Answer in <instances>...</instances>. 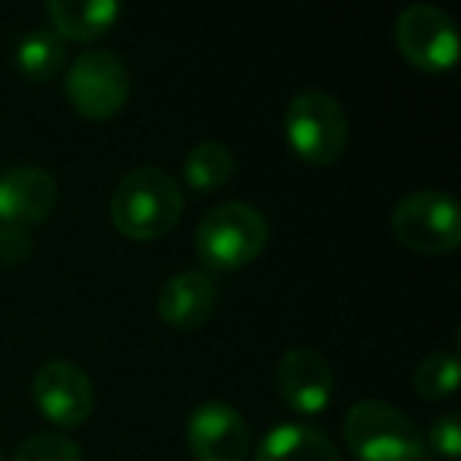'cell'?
I'll use <instances>...</instances> for the list:
<instances>
[{
    "instance_id": "obj_1",
    "label": "cell",
    "mask_w": 461,
    "mask_h": 461,
    "mask_svg": "<svg viewBox=\"0 0 461 461\" xmlns=\"http://www.w3.org/2000/svg\"><path fill=\"white\" fill-rule=\"evenodd\" d=\"M184 193L161 167H136L123 174L111 196V221L130 240H158L177 228Z\"/></svg>"
},
{
    "instance_id": "obj_2",
    "label": "cell",
    "mask_w": 461,
    "mask_h": 461,
    "mask_svg": "<svg viewBox=\"0 0 461 461\" xmlns=\"http://www.w3.org/2000/svg\"><path fill=\"white\" fill-rule=\"evenodd\" d=\"M269 240V221L257 205L230 199L209 212L196 228V253L209 269L230 272L250 266Z\"/></svg>"
},
{
    "instance_id": "obj_3",
    "label": "cell",
    "mask_w": 461,
    "mask_h": 461,
    "mask_svg": "<svg viewBox=\"0 0 461 461\" xmlns=\"http://www.w3.org/2000/svg\"><path fill=\"white\" fill-rule=\"evenodd\" d=\"M345 442L357 461H423L427 439L404 411L364 398L345 417Z\"/></svg>"
},
{
    "instance_id": "obj_4",
    "label": "cell",
    "mask_w": 461,
    "mask_h": 461,
    "mask_svg": "<svg viewBox=\"0 0 461 461\" xmlns=\"http://www.w3.org/2000/svg\"><path fill=\"white\" fill-rule=\"evenodd\" d=\"M285 140L301 161L316 167L335 165L351 140V123L329 92L307 89L285 108Z\"/></svg>"
},
{
    "instance_id": "obj_5",
    "label": "cell",
    "mask_w": 461,
    "mask_h": 461,
    "mask_svg": "<svg viewBox=\"0 0 461 461\" xmlns=\"http://www.w3.org/2000/svg\"><path fill=\"white\" fill-rule=\"evenodd\" d=\"M392 230L402 247L423 257H442L461 244V209L452 193L414 190L392 209Z\"/></svg>"
},
{
    "instance_id": "obj_6",
    "label": "cell",
    "mask_w": 461,
    "mask_h": 461,
    "mask_svg": "<svg viewBox=\"0 0 461 461\" xmlns=\"http://www.w3.org/2000/svg\"><path fill=\"white\" fill-rule=\"evenodd\" d=\"M67 102L89 121H108L130 98V70L114 51H83L64 79Z\"/></svg>"
},
{
    "instance_id": "obj_7",
    "label": "cell",
    "mask_w": 461,
    "mask_h": 461,
    "mask_svg": "<svg viewBox=\"0 0 461 461\" xmlns=\"http://www.w3.org/2000/svg\"><path fill=\"white\" fill-rule=\"evenodd\" d=\"M398 51L423 73H446L458 60V32L452 16L433 4H411L395 20Z\"/></svg>"
},
{
    "instance_id": "obj_8",
    "label": "cell",
    "mask_w": 461,
    "mask_h": 461,
    "mask_svg": "<svg viewBox=\"0 0 461 461\" xmlns=\"http://www.w3.org/2000/svg\"><path fill=\"white\" fill-rule=\"evenodd\" d=\"M32 402L54 427H83L95 408V392L83 366L70 360H48L32 376Z\"/></svg>"
},
{
    "instance_id": "obj_9",
    "label": "cell",
    "mask_w": 461,
    "mask_h": 461,
    "mask_svg": "<svg viewBox=\"0 0 461 461\" xmlns=\"http://www.w3.org/2000/svg\"><path fill=\"white\" fill-rule=\"evenodd\" d=\"M186 446L196 461H247L250 427L234 404L209 398L186 420Z\"/></svg>"
},
{
    "instance_id": "obj_10",
    "label": "cell",
    "mask_w": 461,
    "mask_h": 461,
    "mask_svg": "<svg viewBox=\"0 0 461 461\" xmlns=\"http://www.w3.org/2000/svg\"><path fill=\"white\" fill-rule=\"evenodd\" d=\"M278 395L297 414H320L332 402L335 373L316 348L294 345L278 360Z\"/></svg>"
},
{
    "instance_id": "obj_11",
    "label": "cell",
    "mask_w": 461,
    "mask_h": 461,
    "mask_svg": "<svg viewBox=\"0 0 461 461\" xmlns=\"http://www.w3.org/2000/svg\"><path fill=\"white\" fill-rule=\"evenodd\" d=\"M58 205V180L35 165H16L0 174V228H29Z\"/></svg>"
},
{
    "instance_id": "obj_12",
    "label": "cell",
    "mask_w": 461,
    "mask_h": 461,
    "mask_svg": "<svg viewBox=\"0 0 461 461\" xmlns=\"http://www.w3.org/2000/svg\"><path fill=\"white\" fill-rule=\"evenodd\" d=\"M218 307V285L209 272H177L158 291V316L171 329H199Z\"/></svg>"
},
{
    "instance_id": "obj_13",
    "label": "cell",
    "mask_w": 461,
    "mask_h": 461,
    "mask_svg": "<svg viewBox=\"0 0 461 461\" xmlns=\"http://www.w3.org/2000/svg\"><path fill=\"white\" fill-rule=\"evenodd\" d=\"M45 14L51 20V32L70 41H95L121 20L114 0H51Z\"/></svg>"
},
{
    "instance_id": "obj_14",
    "label": "cell",
    "mask_w": 461,
    "mask_h": 461,
    "mask_svg": "<svg viewBox=\"0 0 461 461\" xmlns=\"http://www.w3.org/2000/svg\"><path fill=\"white\" fill-rule=\"evenodd\" d=\"M257 461H341L329 436L303 423H278L263 436Z\"/></svg>"
},
{
    "instance_id": "obj_15",
    "label": "cell",
    "mask_w": 461,
    "mask_h": 461,
    "mask_svg": "<svg viewBox=\"0 0 461 461\" xmlns=\"http://www.w3.org/2000/svg\"><path fill=\"white\" fill-rule=\"evenodd\" d=\"M238 161H234V152L230 146L218 140H205V142H196V146L186 152L184 158V180L193 186V190H218L230 180Z\"/></svg>"
},
{
    "instance_id": "obj_16",
    "label": "cell",
    "mask_w": 461,
    "mask_h": 461,
    "mask_svg": "<svg viewBox=\"0 0 461 461\" xmlns=\"http://www.w3.org/2000/svg\"><path fill=\"white\" fill-rule=\"evenodd\" d=\"M64 58V39H58L51 29H35L16 48V70L26 79H32V83H48V79L60 73Z\"/></svg>"
},
{
    "instance_id": "obj_17",
    "label": "cell",
    "mask_w": 461,
    "mask_h": 461,
    "mask_svg": "<svg viewBox=\"0 0 461 461\" xmlns=\"http://www.w3.org/2000/svg\"><path fill=\"white\" fill-rule=\"evenodd\" d=\"M414 383L417 395L423 398H448L455 389H458V357L455 351H433L414 366Z\"/></svg>"
},
{
    "instance_id": "obj_18",
    "label": "cell",
    "mask_w": 461,
    "mask_h": 461,
    "mask_svg": "<svg viewBox=\"0 0 461 461\" xmlns=\"http://www.w3.org/2000/svg\"><path fill=\"white\" fill-rule=\"evenodd\" d=\"M14 461H83V448L64 433H35L16 448Z\"/></svg>"
},
{
    "instance_id": "obj_19",
    "label": "cell",
    "mask_w": 461,
    "mask_h": 461,
    "mask_svg": "<svg viewBox=\"0 0 461 461\" xmlns=\"http://www.w3.org/2000/svg\"><path fill=\"white\" fill-rule=\"evenodd\" d=\"M429 446L442 455V458L455 461L461 452V420H458V411H446L433 420L429 427Z\"/></svg>"
},
{
    "instance_id": "obj_20",
    "label": "cell",
    "mask_w": 461,
    "mask_h": 461,
    "mask_svg": "<svg viewBox=\"0 0 461 461\" xmlns=\"http://www.w3.org/2000/svg\"><path fill=\"white\" fill-rule=\"evenodd\" d=\"M32 238L26 228H0V263H20L26 259Z\"/></svg>"
},
{
    "instance_id": "obj_21",
    "label": "cell",
    "mask_w": 461,
    "mask_h": 461,
    "mask_svg": "<svg viewBox=\"0 0 461 461\" xmlns=\"http://www.w3.org/2000/svg\"><path fill=\"white\" fill-rule=\"evenodd\" d=\"M0 461H4V455H0Z\"/></svg>"
}]
</instances>
